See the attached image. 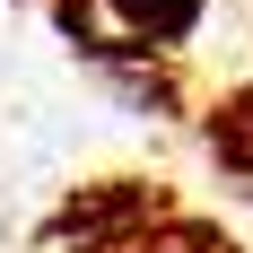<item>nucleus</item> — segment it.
I'll list each match as a JSON object with an SVG mask.
<instances>
[{"instance_id": "f257e3e1", "label": "nucleus", "mask_w": 253, "mask_h": 253, "mask_svg": "<svg viewBox=\"0 0 253 253\" xmlns=\"http://www.w3.org/2000/svg\"><path fill=\"white\" fill-rule=\"evenodd\" d=\"M105 18H114V35L123 44H140V52H183L192 35H201V18H210V0H96Z\"/></svg>"}]
</instances>
